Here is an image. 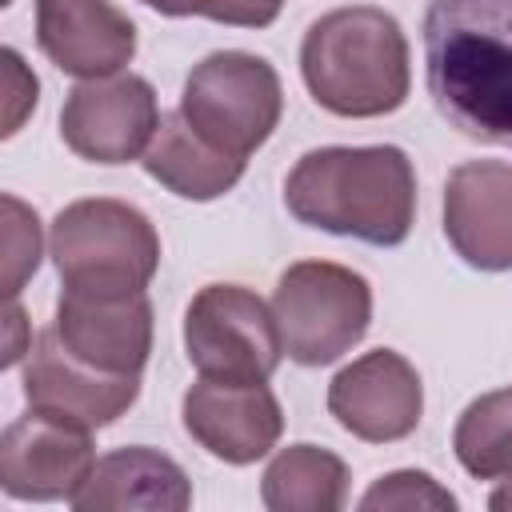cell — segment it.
<instances>
[{
  "label": "cell",
  "instance_id": "cell-1",
  "mask_svg": "<svg viewBox=\"0 0 512 512\" xmlns=\"http://www.w3.org/2000/svg\"><path fill=\"white\" fill-rule=\"evenodd\" d=\"M424 84L448 128L512 148V0H428Z\"/></svg>",
  "mask_w": 512,
  "mask_h": 512
},
{
  "label": "cell",
  "instance_id": "cell-2",
  "mask_svg": "<svg viewBox=\"0 0 512 512\" xmlns=\"http://www.w3.org/2000/svg\"><path fill=\"white\" fill-rule=\"evenodd\" d=\"M284 204L308 228L396 248L416 220V172L396 144L312 148L292 164Z\"/></svg>",
  "mask_w": 512,
  "mask_h": 512
},
{
  "label": "cell",
  "instance_id": "cell-3",
  "mask_svg": "<svg viewBox=\"0 0 512 512\" xmlns=\"http://www.w3.org/2000/svg\"><path fill=\"white\" fill-rule=\"evenodd\" d=\"M300 76L312 100L332 116H388L412 88L404 28L376 4L332 8L304 32Z\"/></svg>",
  "mask_w": 512,
  "mask_h": 512
},
{
  "label": "cell",
  "instance_id": "cell-4",
  "mask_svg": "<svg viewBox=\"0 0 512 512\" xmlns=\"http://www.w3.org/2000/svg\"><path fill=\"white\" fill-rule=\"evenodd\" d=\"M48 256L68 292H144L160 268V236L140 208L88 196L56 212Z\"/></svg>",
  "mask_w": 512,
  "mask_h": 512
},
{
  "label": "cell",
  "instance_id": "cell-5",
  "mask_svg": "<svg viewBox=\"0 0 512 512\" xmlns=\"http://www.w3.org/2000/svg\"><path fill=\"white\" fill-rule=\"evenodd\" d=\"M272 316L288 360L324 368L364 340L372 324V288L344 264L296 260L276 280Z\"/></svg>",
  "mask_w": 512,
  "mask_h": 512
},
{
  "label": "cell",
  "instance_id": "cell-6",
  "mask_svg": "<svg viewBox=\"0 0 512 512\" xmlns=\"http://www.w3.org/2000/svg\"><path fill=\"white\" fill-rule=\"evenodd\" d=\"M284 88L276 68L252 52L204 56L180 92V116L220 152L248 160L280 124Z\"/></svg>",
  "mask_w": 512,
  "mask_h": 512
},
{
  "label": "cell",
  "instance_id": "cell-7",
  "mask_svg": "<svg viewBox=\"0 0 512 512\" xmlns=\"http://www.w3.org/2000/svg\"><path fill=\"white\" fill-rule=\"evenodd\" d=\"M184 352L200 376L264 384L284 356L272 308L240 284H208L184 312Z\"/></svg>",
  "mask_w": 512,
  "mask_h": 512
},
{
  "label": "cell",
  "instance_id": "cell-8",
  "mask_svg": "<svg viewBox=\"0 0 512 512\" xmlns=\"http://www.w3.org/2000/svg\"><path fill=\"white\" fill-rule=\"evenodd\" d=\"M156 128V88L136 72L80 80L60 108V136L88 164H128L144 156Z\"/></svg>",
  "mask_w": 512,
  "mask_h": 512
},
{
  "label": "cell",
  "instance_id": "cell-9",
  "mask_svg": "<svg viewBox=\"0 0 512 512\" xmlns=\"http://www.w3.org/2000/svg\"><path fill=\"white\" fill-rule=\"evenodd\" d=\"M136 396H140V376H116L76 360L52 324L36 336V344H28L24 400L40 416L96 432L116 416H124L136 404Z\"/></svg>",
  "mask_w": 512,
  "mask_h": 512
},
{
  "label": "cell",
  "instance_id": "cell-10",
  "mask_svg": "<svg viewBox=\"0 0 512 512\" xmlns=\"http://www.w3.org/2000/svg\"><path fill=\"white\" fill-rule=\"evenodd\" d=\"M96 468L92 432L40 416L28 408V416L12 420L0 436V488L12 500H68L88 484Z\"/></svg>",
  "mask_w": 512,
  "mask_h": 512
},
{
  "label": "cell",
  "instance_id": "cell-11",
  "mask_svg": "<svg viewBox=\"0 0 512 512\" xmlns=\"http://www.w3.org/2000/svg\"><path fill=\"white\" fill-rule=\"evenodd\" d=\"M328 412L356 440L392 444L416 432L424 412V388L416 368L400 352L372 348L332 376Z\"/></svg>",
  "mask_w": 512,
  "mask_h": 512
},
{
  "label": "cell",
  "instance_id": "cell-12",
  "mask_svg": "<svg viewBox=\"0 0 512 512\" xmlns=\"http://www.w3.org/2000/svg\"><path fill=\"white\" fill-rule=\"evenodd\" d=\"M180 416L184 432L224 464H256L284 432V412L268 384L200 376L184 392Z\"/></svg>",
  "mask_w": 512,
  "mask_h": 512
},
{
  "label": "cell",
  "instance_id": "cell-13",
  "mask_svg": "<svg viewBox=\"0 0 512 512\" xmlns=\"http://www.w3.org/2000/svg\"><path fill=\"white\" fill-rule=\"evenodd\" d=\"M64 348L116 376H140L152 352V304L144 292H68L52 320Z\"/></svg>",
  "mask_w": 512,
  "mask_h": 512
},
{
  "label": "cell",
  "instance_id": "cell-14",
  "mask_svg": "<svg viewBox=\"0 0 512 512\" xmlns=\"http://www.w3.org/2000/svg\"><path fill=\"white\" fill-rule=\"evenodd\" d=\"M444 236L468 268H512V164L464 160L448 172Z\"/></svg>",
  "mask_w": 512,
  "mask_h": 512
},
{
  "label": "cell",
  "instance_id": "cell-15",
  "mask_svg": "<svg viewBox=\"0 0 512 512\" xmlns=\"http://www.w3.org/2000/svg\"><path fill=\"white\" fill-rule=\"evenodd\" d=\"M36 44L60 72L100 80L136 56V24L112 0H36Z\"/></svg>",
  "mask_w": 512,
  "mask_h": 512
},
{
  "label": "cell",
  "instance_id": "cell-16",
  "mask_svg": "<svg viewBox=\"0 0 512 512\" xmlns=\"http://www.w3.org/2000/svg\"><path fill=\"white\" fill-rule=\"evenodd\" d=\"M192 504V484L184 468L156 448H116L96 460L88 484L72 496L80 512H184Z\"/></svg>",
  "mask_w": 512,
  "mask_h": 512
},
{
  "label": "cell",
  "instance_id": "cell-17",
  "mask_svg": "<svg viewBox=\"0 0 512 512\" xmlns=\"http://www.w3.org/2000/svg\"><path fill=\"white\" fill-rule=\"evenodd\" d=\"M140 164L156 184H164L180 200H216L236 188L248 160L228 156L216 144H208L176 108L160 116V128Z\"/></svg>",
  "mask_w": 512,
  "mask_h": 512
},
{
  "label": "cell",
  "instance_id": "cell-18",
  "mask_svg": "<svg viewBox=\"0 0 512 512\" xmlns=\"http://www.w3.org/2000/svg\"><path fill=\"white\" fill-rule=\"evenodd\" d=\"M344 496L348 464L316 444L280 448L260 480V500L272 512H340Z\"/></svg>",
  "mask_w": 512,
  "mask_h": 512
},
{
  "label": "cell",
  "instance_id": "cell-19",
  "mask_svg": "<svg viewBox=\"0 0 512 512\" xmlns=\"http://www.w3.org/2000/svg\"><path fill=\"white\" fill-rule=\"evenodd\" d=\"M452 452L460 468L476 480L512 476V388L484 392L460 412Z\"/></svg>",
  "mask_w": 512,
  "mask_h": 512
},
{
  "label": "cell",
  "instance_id": "cell-20",
  "mask_svg": "<svg viewBox=\"0 0 512 512\" xmlns=\"http://www.w3.org/2000/svg\"><path fill=\"white\" fill-rule=\"evenodd\" d=\"M4 216H8V228H4V292H8V300H16L20 284L40 264V220L16 196H4Z\"/></svg>",
  "mask_w": 512,
  "mask_h": 512
},
{
  "label": "cell",
  "instance_id": "cell-21",
  "mask_svg": "<svg viewBox=\"0 0 512 512\" xmlns=\"http://www.w3.org/2000/svg\"><path fill=\"white\" fill-rule=\"evenodd\" d=\"M360 508L376 512V508H456V496L448 488H440L428 472H416V468H400V472H388L380 476L364 496H360Z\"/></svg>",
  "mask_w": 512,
  "mask_h": 512
},
{
  "label": "cell",
  "instance_id": "cell-22",
  "mask_svg": "<svg viewBox=\"0 0 512 512\" xmlns=\"http://www.w3.org/2000/svg\"><path fill=\"white\" fill-rule=\"evenodd\" d=\"M284 0H176V16H208L232 28H268Z\"/></svg>",
  "mask_w": 512,
  "mask_h": 512
},
{
  "label": "cell",
  "instance_id": "cell-23",
  "mask_svg": "<svg viewBox=\"0 0 512 512\" xmlns=\"http://www.w3.org/2000/svg\"><path fill=\"white\" fill-rule=\"evenodd\" d=\"M4 68H8V124H4V136H12L16 128H20V116H24V108H36V76L32 72H24V84L16 88V72H12V64L4 60Z\"/></svg>",
  "mask_w": 512,
  "mask_h": 512
},
{
  "label": "cell",
  "instance_id": "cell-24",
  "mask_svg": "<svg viewBox=\"0 0 512 512\" xmlns=\"http://www.w3.org/2000/svg\"><path fill=\"white\" fill-rule=\"evenodd\" d=\"M488 508H496V512H512V480L488 496Z\"/></svg>",
  "mask_w": 512,
  "mask_h": 512
}]
</instances>
